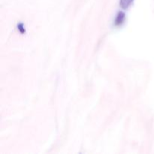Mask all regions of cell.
<instances>
[{"label": "cell", "instance_id": "cell-1", "mask_svg": "<svg viewBox=\"0 0 154 154\" xmlns=\"http://www.w3.org/2000/svg\"><path fill=\"white\" fill-rule=\"evenodd\" d=\"M134 0H120V7L123 9H128L133 3Z\"/></svg>", "mask_w": 154, "mask_h": 154}]
</instances>
